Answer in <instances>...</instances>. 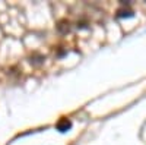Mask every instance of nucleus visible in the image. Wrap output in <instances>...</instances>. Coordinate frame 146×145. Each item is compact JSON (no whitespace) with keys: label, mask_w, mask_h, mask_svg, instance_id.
I'll return each instance as SVG.
<instances>
[{"label":"nucleus","mask_w":146,"mask_h":145,"mask_svg":"<svg viewBox=\"0 0 146 145\" xmlns=\"http://www.w3.org/2000/svg\"><path fill=\"white\" fill-rule=\"evenodd\" d=\"M70 128H72V123H70V120H67V119H62V120L57 123V129H58L60 132H66V130H69Z\"/></svg>","instance_id":"f257e3e1"},{"label":"nucleus","mask_w":146,"mask_h":145,"mask_svg":"<svg viewBox=\"0 0 146 145\" xmlns=\"http://www.w3.org/2000/svg\"><path fill=\"white\" fill-rule=\"evenodd\" d=\"M69 25H70V23H69L67 21H62V22H60L58 25H57V29L62 32V34H66V32L70 31V27H69Z\"/></svg>","instance_id":"f03ea898"},{"label":"nucleus","mask_w":146,"mask_h":145,"mask_svg":"<svg viewBox=\"0 0 146 145\" xmlns=\"http://www.w3.org/2000/svg\"><path fill=\"white\" fill-rule=\"evenodd\" d=\"M118 16L120 18H123V16H131V12H123V10H121L120 13H118Z\"/></svg>","instance_id":"7ed1b4c3"}]
</instances>
